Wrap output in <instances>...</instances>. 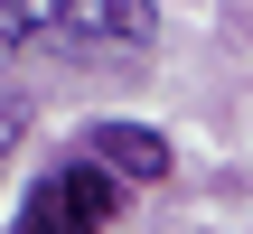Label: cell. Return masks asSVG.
Here are the masks:
<instances>
[{
  "label": "cell",
  "mask_w": 253,
  "mask_h": 234,
  "mask_svg": "<svg viewBox=\"0 0 253 234\" xmlns=\"http://www.w3.org/2000/svg\"><path fill=\"white\" fill-rule=\"evenodd\" d=\"M75 159H94V169L122 178V188H160V178L178 169L169 131H150V122H94V131L75 141Z\"/></svg>",
  "instance_id": "3957f363"
},
{
  "label": "cell",
  "mask_w": 253,
  "mask_h": 234,
  "mask_svg": "<svg viewBox=\"0 0 253 234\" xmlns=\"http://www.w3.org/2000/svg\"><path fill=\"white\" fill-rule=\"evenodd\" d=\"M19 141H28V94H19V84H0V159H9Z\"/></svg>",
  "instance_id": "277c9868"
},
{
  "label": "cell",
  "mask_w": 253,
  "mask_h": 234,
  "mask_svg": "<svg viewBox=\"0 0 253 234\" xmlns=\"http://www.w3.org/2000/svg\"><path fill=\"white\" fill-rule=\"evenodd\" d=\"M113 216H122V178H103L94 159H56V169L28 188L19 234H103Z\"/></svg>",
  "instance_id": "6da1fadb"
},
{
  "label": "cell",
  "mask_w": 253,
  "mask_h": 234,
  "mask_svg": "<svg viewBox=\"0 0 253 234\" xmlns=\"http://www.w3.org/2000/svg\"><path fill=\"white\" fill-rule=\"evenodd\" d=\"M160 38L150 0H47V47L56 56H141Z\"/></svg>",
  "instance_id": "7a4b0ae2"
}]
</instances>
